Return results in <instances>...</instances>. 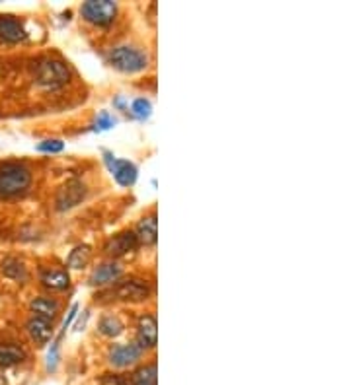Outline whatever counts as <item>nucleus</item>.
Segmentation results:
<instances>
[{"label": "nucleus", "mask_w": 351, "mask_h": 385, "mask_svg": "<svg viewBox=\"0 0 351 385\" xmlns=\"http://www.w3.org/2000/svg\"><path fill=\"white\" fill-rule=\"evenodd\" d=\"M31 185V171L18 162L0 164V198L18 197Z\"/></svg>", "instance_id": "1"}, {"label": "nucleus", "mask_w": 351, "mask_h": 385, "mask_svg": "<svg viewBox=\"0 0 351 385\" xmlns=\"http://www.w3.org/2000/svg\"><path fill=\"white\" fill-rule=\"evenodd\" d=\"M70 78V70L63 61H55V58H45L41 61L36 68V80L39 86L55 90L65 86Z\"/></svg>", "instance_id": "2"}, {"label": "nucleus", "mask_w": 351, "mask_h": 385, "mask_svg": "<svg viewBox=\"0 0 351 385\" xmlns=\"http://www.w3.org/2000/svg\"><path fill=\"white\" fill-rule=\"evenodd\" d=\"M110 63L121 70V72H139L144 70L149 65V58L142 53L141 49L131 47V45H121V47H115L110 55Z\"/></svg>", "instance_id": "3"}, {"label": "nucleus", "mask_w": 351, "mask_h": 385, "mask_svg": "<svg viewBox=\"0 0 351 385\" xmlns=\"http://www.w3.org/2000/svg\"><path fill=\"white\" fill-rule=\"evenodd\" d=\"M80 12H82L86 22L96 24V26H107L114 22L117 6L112 0H88L82 4Z\"/></svg>", "instance_id": "4"}, {"label": "nucleus", "mask_w": 351, "mask_h": 385, "mask_svg": "<svg viewBox=\"0 0 351 385\" xmlns=\"http://www.w3.org/2000/svg\"><path fill=\"white\" fill-rule=\"evenodd\" d=\"M86 197V185L78 179L68 181L67 185L59 189L57 198H55V205L59 210H70V208L78 207Z\"/></svg>", "instance_id": "5"}, {"label": "nucleus", "mask_w": 351, "mask_h": 385, "mask_svg": "<svg viewBox=\"0 0 351 385\" xmlns=\"http://www.w3.org/2000/svg\"><path fill=\"white\" fill-rule=\"evenodd\" d=\"M149 294H151L149 284L144 281H139V278H129V281L119 282L112 290V296L125 301H142L149 298Z\"/></svg>", "instance_id": "6"}, {"label": "nucleus", "mask_w": 351, "mask_h": 385, "mask_svg": "<svg viewBox=\"0 0 351 385\" xmlns=\"http://www.w3.org/2000/svg\"><path fill=\"white\" fill-rule=\"evenodd\" d=\"M105 156H107L105 162H107V166L112 169L115 181L119 185H124V187H131L135 181H137V168H135L131 162L115 160L114 156H110V154H105Z\"/></svg>", "instance_id": "7"}, {"label": "nucleus", "mask_w": 351, "mask_h": 385, "mask_svg": "<svg viewBox=\"0 0 351 385\" xmlns=\"http://www.w3.org/2000/svg\"><path fill=\"white\" fill-rule=\"evenodd\" d=\"M139 247V239L135 232H124V234L114 235L107 244H105V251L112 257H121V255H127L135 251Z\"/></svg>", "instance_id": "8"}, {"label": "nucleus", "mask_w": 351, "mask_h": 385, "mask_svg": "<svg viewBox=\"0 0 351 385\" xmlns=\"http://www.w3.org/2000/svg\"><path fill=\"white\" fill-rule=\"evenodd\" d=\"M137 338H139V348H154L158 343V325L152 315H142L137 327Z\"/></svg>", "instance_id": "9"}, {"label": "nucleus", "mask_w": 351, "mask_h": 385, "mask_svg": "<svg viewBox=\"0 0 351 385\" xmlns=\"http://www.w3.org/2000/svg\"><path fill=\"white\" fill-rule=\"evenodd\" d=\"M0 39L8 43H20L26 39V29L14 16H0Z\"/></svg>", "instance_id": "10"}, {"label": "nucleus", "mask_w": 351, "mask_h": 385, "mask_svg": "<svg viewBox=\"0 0 351 385\" xmlns=\"http://www.w3.org/2000/svg\"><path fill=\"white\" fill-rule=\"evenodd\" d=\"M28 333L29 337L36 340L38 347H45L51 337H53V327H51V321L43 320V317H31L28 321Z\"/></svg>", "instance_id": "11"}, {"label": "nucleus", "mask_w": 351, "mask_h": 385, "mask_svg": "<svg viewBox=\"0 0 351 385\" xmlns=\"http://www.w3.org/2000/svg\"><path fill=\"white\" fill-rule=\"evenodd\" d=\"M141 358V348L137 345H119L110 352V362L115 368H125L129 364H133Z\"/></svg>", "instance_id": "12"}, {"label": "nucleus", "mask_w": 351, "mask_h": 385, "mask_svg": "<svg viewBox=\"0 0 351 385\" xmlns=\"http://www.w3.org/2000/svg\"><path fill=\"white\" fill-rule=\"evenodd\" d=\"M121 273H124L121 265H117V263L100 265L94 273H92V276H90V284H94V286L114 284V282L121 276Z\"/></svg>", "instance_id": "13"}, {"label": "nucleus", "mask_w": 351, "mask_h": 385, "mask_svg": "<svg viewBox=\"0 0 351 385\" xmlns=\"http://www.w3.org/2000/svg\"><path fill=\"white\" fill-rule=\"evenodd\" d=\"M137 239L139 244L142 245H154L156 239H158V224H156V217L151 214V217L142 218L139 226H137Z\"/></svg>", "instance_id": "14"}, {"label": "nucleus", "mask_w": 351, "mask_h": 385, "mask_svg": "<svg viewBox=\"0 0 351 385\" xmlns=\"http://www.w3.org/2000/svg\"><path fill=\"white\" fill-rule=\"evenodd\" d=\"M24 360H26V350L22 347L12 345V343L0 345V366H16Z\"/></svg>", "instance_id": "15"}, {"label": "nucleus", "mask_w": 351, "mask_h": 385, "mask_svg": "<svg viewBox=\"0 0 351 385\" xmlns=\"http://www.w3.org/2000/svg\"><path fill=\"white\" fill-rule=\"evenodd\" d=\"M68 281H70L68 273L61 271V269H51V271H45L41 274V282L49 290H67Z\"/></svg>", "instance_id": "16"}, {"label": "nucleus", "mask_w": 351, "mask_h": 385, "mask_svg": "<svg viewBox=\"0 0 351 385\" xmlns=\"http://www.w3.org/2000/svg\"><path fill=\"white\" fill-rule=\"evenodd\" d=\"M31 311L38 315V317H43V320L53 321L59 311V304L51 298H36V300L29 304Z\"/></svg>", "instance_id": "17"}, {"label": "nucleus", "mask_w": 351, "mask_h": 385, "mask_svg": "<svg viewBox=\"0 0 351 385\" xmlns=\"http://www.w3.org/2000/svg\"><path fill=\"white\" fill-rule=\"evenodd\" d=\"M2 273H4V276L12 278V281H26V276H28L24 263L18 261V259H14V257H8V259L2 261Z\"/></svg>", "instance_id": "18"}, {"label": "nucleus", "mask_w": 351, "mask_h": 385, "mask_svg": "<svg viewBox=\"0 0 351 385\" xmlns=\"http://www.w3.org/2000/svg\"><path fill=\"white\" fill-rule=\"evenodd\" d=\"M158 377H156V364H149V366L139 368L131 377V385H156Z\"/></svg>", "instance_id": "19"}, {"label": "nucleus", "mask_w": 351, "mask_h": 385, "mask_svg": "<svg viewBox=\"0 0 351 385\" xmlns=\"http://www.w3.org/2000/svg\"><path fill=\"white\" fill-rule=\"evenodd\" d=\"M90 257H92L90 247L88 245H78L68 255V267L70 269H84L86 265L90 263Z\"/></svg>", "instance_id": "20"}, {"label": "nucleus", "mask_w": 351, "mask_h": 385, "mask_svg": "<svg viewBox=\"0 0 351 385\" xmlns=\"http://www.w3.org/2000/svg\"><path fill=\"white\" fill-rule=\"evenodd\" d=\"M98 329L105 337H117V335L124 333V323H121L119 317H115V315H107V317H102Z\"/></svg>", "instance_id": "21"}, {"label": "nucleus", "mask_w": 351, "mask_h": 385, "mask_svg": "<svg viewBox=\"0 0 351 385\" xmlns=\"http://www.w3.org/2000/svg\"><path fill=\"white\" fill-rule=\"evenodd\" d=\"M131 111H133L135 117H139V119H147L152 111V105L149 100H144V97H139V100H135L133 105H131Z\"/></svg>", "instance_id": "22"}, {"label": "nucleus", "mask_w": 351, "mask_h": 385, "mask_svg": "<svg viewBox=\"0 0 351 385\" xmlns=\"http://www.w3.org/2000/svg\"><path fill=\"white\" fill-rule=\"evenodd\" d=\"M38 150L39 152H45V154H59V152L65 150V144L61 141H43L38 144Z\"/></svg>", "instance_id": "23"}, {"label": "nucleus", "mask_w": 351, "mask_h": 385, "mask_svg": "<svg viewBox=\"0 0 351 385\" xmlns=\"http://www.w3.org/2000/svg\"><path fill=\"white\" fill-rule=\"evenodd\" d=\"M115 117H112L107 111H102L98 115V127L102 129V131H107V129H112L115 125Z\"/></svg>", "instance_id": "24"}, {"label": "nucleus", "mask_w": 351, "mask_h": 385, "mask_svg": "<svg viewBox=\"0 0 351 385\" xmlns=\"http://www.w3.org/2000/svg\"><path fill=\"white\" fill-rule=\"evenodd\" d=\"M100 385H129L127 384V379L124 376H117V374H105L102 377V382Z\"/></svg>", "instance_id": "25"}]
</instances>
